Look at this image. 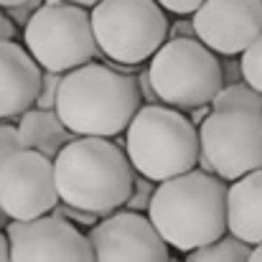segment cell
<instances>
[{
  "label": "cell",
  "instance_id": "1",
  "mask_svg": "<svg viewBox=\"0 0 262 262\" xmlns=\"http://www.w3.org/2000/svg\"><path fill=\"white\" fill-rule=\"evenodd\" d=\"M140 107L138 79L99 61L64 74L56 97V115L77 138L112 140L130 127Z\"/></svg>",
  "mask_w": 262,
  "mask_h": 262
},
{
  "label": "cell",
  "instance_id": "2",
  "mask_svg": "<svg viewBox=\"0 0 262 262\" xmlns=\"http://www.w3.org/2000/svg\"><path fill=\"white\" fill-rule=\"evenodd\" d=\"M227 191L222 178L196 168L156 186L148 219L171 250L188 255L227 234Z\"/></svg>",
  "mask_w": 262,
  "mask_h": 262
},
{
  "label": "cell",
  "instance_id": "3",
  "mask_svg": "<svg viewBox=\"0 0 262 262\" xmlns=\"http://www.w3.org/2000/svg\"><path fill=\"white\" fill-rule=\"evenodd\" d=\"M59 201L99 219L122 211L135 171L125 148L104 138H74L54 161Z\"/></svg>",
  "mask_w": 262,
  "mask_h": 262
},
{
  "label": "cell",
  "instance_id": "4",
  "mask_svg": "<svg viewBox=\"0 0 262 262\" xmlns=\"http://www.w3.org/2000/svg\"><path fill=\"white\" fill-rule=\"evenodd\" d=\"M122 148L135 173L163 183L199 168V125L181 110L143 104L125 130Z\"/></svg>",
  "mask_w": 262,
  "mask_h": 262
},
{
  "label": "cell",
  "instance_id": "5",
  "mask_svg": "<svg viewBox=\"0 0 262 262\" xmlns=\"http://www.w3.org/2000/svg\"><path fill=\"white\" fill-rule=\"evenodd\" d=\"M145 69L158 104L181 112L211 107L224 87L222 59L193 36H171Z\"/></svg>",
  "mask_w": 262,
  "mask_h": 262
},
{
  "label": "cell",
  "instance_id": "6",
  "mask_svg": "<svg viewBox=\"0 0 262 262\" xmlns=\"http://www.w3.org/2000/svg\"><path fill=\"white\" fill-rule=\"evenodd\" d=\"M89 15L97 51L120 67L150 61L171 38L168 15L156 0H99Z\"/></svg>",
  "mask_w": 262,
  "mask_h": 262
},
{
  "label": "cell",
  "instance_id": "7",
  "mask_svg": "<svg viewBox=\"0 0 262 262\" xmlns=\"http://www.w3.org/2000/svg\"><path fill=\"white\" fill-rule=\"evenodd\" d=\"M23 46L43 72L54 74H69L99 54L89 10L64 0H46L31 13Z\"/></svg>",
  "mask_w": 262,
  "mask_h": 262
},
{
  "label": "cell",
  "instance_id": "8",
  "mask_svg": "<svg viewBox=\"0 0 262 262\" xmlns=\"http://www.w3.org/2000/svg\"><path fill=\"white\" fill-rule=\"evenodd\" d=\"M199 171L234 183L262 168V115L209 112L199 122Z\"/></svg>",
  "mask_w": 262,
  "mask_h": 262
},
{
  "label": "cell",
  "instance_id": "9",
  "mask_svg": "<svg viewBox=\"0 0 262 262\" xmlns=\"http://www.w3.org/2000/svg\"><path fill=\"white\" fill-rule=\"evenodd\" d=\"M59 206L54 161L23 150L0 166V209L8 222H33Z\"/></svg>",
  "mask_w": 262,
  "mask_h": 262
},
{
  "label": "cell",
  "instance_id": "10",
  "mask_svg": "<svg viewBox=\"0 0 262 262\" xmlns=\"http://www.w3.org/2000/svg\"><path fill=\"white\" fill-rule=\"evenodd\" d=\"M191 33L216 56H242L262 36V0H206L191 15Z\"/></svg>",
  "mask_w": 262,
  "mask_h": 262
},
{
  "label": "cell",
  "instance_id": "11",
  "mask_svg": "<svg viewBox=\"0 0 262 262\" xmlns=\"http://www.w3.org/2000/svg\"><path fill=\"white\" fill-rule=\"evenodd\" d=\"M13 262H94L87 232L49 214L33 222H8Z\"/></svg>",
  "mask_w": 262,
  "mask_h": 262
},
{
  "label": "cell",
  "instance_id": "12",
  "mask_svg": "<svg viewBox=\"0 0 262 262\" xmlns=\"http://www.w3.org/2000/svg\"><path fill=\"white\" fill-rule=\"evenodd\" d=\"M87 237L94 262H171V247L145 214H110L89 229Z\"/></svg>",
  "mask_w": 262,
  "mask_h": 262
},
{
  "label": "cell",
  "instance_id": "13",
  "mask_svg": "<svg viewBox=\"0 0 262 262\" xmlns=\"http://www.w3.org/2000/svg\"><path fill=\"white\" fill-rule=\"evenodd\" d=\"M41 74L23 43L0 41V122L23 117L36 107Z\"/></svg>",
  "mask_w": 262,
  "mask_h": 262
},
{
  "label": "cell",
  "instance_id": "14",
  "mask_svg": "<svg viewBox=\"0 0 262 262\" xmlns=\"http://www.w3.org/2000/svg\"><path fill=\"white\" fill-rule=\"evenodd\" d=\"M227 234L250 247L262 242V168L229 183Z\"/></svg>",
  "mask_w": 262,
  "mask_h": 262
},
{
  "label": "cell",
  "instance_id": "15",
  "mask_svg": "<svg viewBox=\"0 0 262 262\" xmlns=\"http://www.w3.org/2000/svg\"><path fill=\"white\" fill-rule=\"evenodd\" d=\"M18 133L28 150L46 156L49 161H56V156L77 138L56 115V110H28L23 117H18Z\"/></svg>",
  "mask_w": 262,
  "mask_h": 262
},
{
  "label": "cell",
  "instance_id": "16",
  "mask_svg": "<svg viewBox=\"0 0 262 262\" xmlns=\"http://www.w3.org/2000/svg\"><path fill=\"white\" fill-rule=\"evenodd\" d=\"M211 112H252L262 115V94L247 82L224 84L211 102Z\"/></svg>",
  "mask_w": 262,
  "mask_h": 262
},
{
  "label": "cell",
  "instance_id": "17",
  "mask_svg": "<svg viewBox=\"0 0 262 262\" xmlns=\"http://www.w3.org/2000/svg\"><path fill=\"white\" fill-rule=\"evenodd\" d=\"M250 255H252L250 245L239 242L232 234H224L222 239L188 252L183 262H250Z\"/></svg>",
  "mask_w": 262,
  "mask_h": 262
},
{
  "label": "cell",
  "instance_id": "18",
  "mask_svg": "<svg viewBox=\"0 0 262 262\" xmlns=\"http://www.w3.org/2000/svg\"><path fill=\"white\" fill-rule=\"evenodd\" d=\"M239 69H242V82H247L262 94V36L239 56Z\"/></svg>",
  "mask_w": 262,
  "mask_h": 262
},
{
  "label": "cell",
  "instance_id": "19",
  "mask_svg": "<svg viewBox=\"0 0 262 262\" xmlns=\"http://www.w3.org/2000/svg\"><path fill=\"white\" fill-rule=\"evenodd\" d=\"M156 186H158V183H153V181H148V178H143V176L135 173L133 193H130L127 204L122 206V211H130V214H145V216H148V209H150V201H153Z\"/></svg>",
  "mask_w": 262,
  "mask_h": 262
},
{
  "label": "cell",
  "instance_id": "20",
  "mask_svg": "<svg viewBox=\"0 0 262 262\" xmlns=\"http://www.w3.org/2000/svg\"><path fill=\"white\" fill-rule=\"evenodd\" d=\"M28 150L20 133H18V125H10V122H0V166L13 158L15 153H23Z\"/></svg>",
  "mask_w": 262,
  "mask_h": 262
},
{
  "label": "cell",
  "instance_id": "21",
  "mask_svg": "<svg viewBox=\"0 0 262 262\" xmlns=\"http://www.w3.org/2000/svg\"><path fill=\"white\" fill-rule=\"evenodd\" d=\"M61 79H64V74H54V72H43L41 74V89H38L36 110H56V97H59Z\"/></svg>",
  "mask_w": 262,
  "mask_h": 262
},
{
  "label": "cell",
  "instance_id": "22",
  "mask_svg": "<svg viewBox=\"0 0 262 262\" xmlns=\"http://www.w3.org/2000/svg\"><path fill=\"white\" fill-rule=\"evenodd\" d=\"M54 216H59V219H64V222H69V224H74L77 229H92L97 222H99V216H94V214H89V211H82V209H74V206H67V204H61L59 201V206L51 211Z\"/></svg>",
  "mask_w": 262,
  "mask_h": 262
},
{
  "label": "cell",
  "instance_id": "23",
  "mask_svg": "<svg viewBox=\"0 0 262 262\" xmlns=\"http://www.w3.org/2000/svg\"><path fill=\"white\" fill-rule=\"evenodd\" d=\"M166 13H176V15H193L206 0H156Z\"/></svg>",
  "mask_w": 262,
  "mask_h": 262
},
{
  "label": "cell",
  "instance_id": "24",
  "mask_svg": "<svg viewBox=\"0 0 262 262\" xmlns=\"http://www.w3.org/2000/svg\"><path fill=\"white\" fill-rule=\"evenodd\" d=\"M46 0H0V10L3 13H13V10H36L41 8Z\"/></svg>",
  "mask_w": 262,
  "mask_h": 262
},
{
  "label": "cell",
  "instance_id": "25",
  "mask_svg": "<svg viewBox=\"0 0 262 262\" xmlns=\"http://www.w3.org/2000/svg\"><path fill=\"white\" fill-rule=\"evenodd\" d=\"M135 79H138V89H140V97L145 99V104H158V99L153 94V87H150V79H148V69L140 72Z\"/></svg>",
  "mask_w": 262,
  "mask_h": 262
},
{
  "label": "cell",
  "instance_id": "26",
  "mask_svg": "<svg viewBox=\"0 0 262 262\" xmlns=\"http://www.w3.org/2000/svg\"><path fill=\"white\" fill-rule=\"evenodd\" d=\"M15 38V26H13V20L0 10V41H13Z\"/></svg>",
  "mask_w": 262,
  "mask_h": 262
},
{
  "label": "cell",
  "instance_id": "27",
  "mask_svg": "<svg viewBox=\"0 0 262 262\" xmlns=\"http://www.w3.org/2000/svg\"><path fill=\"white\" fill-rule=\"evenodd\" d=\"M0 262H13V257H10V242H8L5 229H0Z\"/></svg>",
  "mask_w": 262,
  "mask_h": 262
},
{
  "label": "cell",
  "instance_id": "28",
  "mask_svg": "<svg viewBox=\"0 0 262 262\" xmlns=\"http://www.w3.org/2000/svg\"><path fill=\"white\" fill-rule=\"evenodd\" d=\"M64 3H72V5H79V8H87V10H92L99 0H64Z\"/></svg>",
  "mask_w": 262,
  "mask_h": 262
},
{
  "label": "cell",
  "instance_id": "29",
  "mask_svg": "<svg viewBox=\"0 0 262 262\" xmlns=\"http://www.w3.org/2000/svg\"><path fill=\"white\" fill-rule=\"evenodd\" d=\"M250 262H262V242L252 247V255H250Z\"/></svg>",
  "mask_w": 262,
  "mask_h": 262
},
{
  "label": "cell",
  "instance_id": "30",
  "mask_svg": "<svg viewBox=\"0 0 262 262\" xmlns=\"http://www.w3.org/2000/svg\"><path fill=\"white\" fill-rule=\"evenodd\" d=\"M8 227V216L3 214V209H0V229H5Z\"/></svg>",
  "mask_w": 262,
  "mask_h": 262
}]
</instances>
